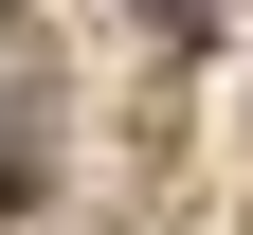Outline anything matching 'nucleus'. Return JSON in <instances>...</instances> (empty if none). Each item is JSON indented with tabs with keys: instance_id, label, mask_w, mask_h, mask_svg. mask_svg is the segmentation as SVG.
Wrapping results in <instances>:
<instances>
[{
	"instance_id": "obj_1",
	"label": "nucleus",
	"mask_w": 253,
	"mask_h": 235,
	"mask_svg": "<svg viewBox=\"0 0 253 235\" xmlns=\"http://www.w3.org/2000/svg\"><path fill=\"white\" fill-rule=\"evenodd\" d=\"M145 18H163V37H217V18H235V0H145Z\"/></svg>"
}]
</instances>
